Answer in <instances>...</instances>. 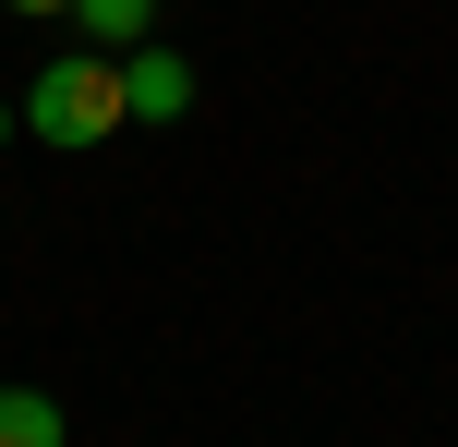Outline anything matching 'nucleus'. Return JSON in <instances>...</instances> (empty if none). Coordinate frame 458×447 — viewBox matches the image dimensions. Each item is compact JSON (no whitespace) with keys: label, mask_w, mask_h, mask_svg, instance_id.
Wrapping results in <instances>:
<instances>
[{"label":"nucleus","mask_w":458,"mask_h":447,"mask_svg":"<svg viewBox=\"0 0 458 447\" xmlns=\"http://www.w3.org/2000/svg\"><path fill=\"white\" fill-rule=\"evenodd\" d=\"M121 121H133V97H121V48H61V61H37V85H24V133L37 145H109Z\"/></svg>","instance_id":"nucleus-1"},{"label":"nucleus","mask_w":458,"mask_h":447,"mask_svg":"<svg viewBox=\"0 0 458 447\" xmlns=\"http://www.w3.org/2000/svg\"><path fill=\"white\" fill-rule=\"evenodd\" d=\"M121 97H133V121H182L193 109V61L157 48V37H133V48H121Z\"/></svg>","instance_id":"nucleus-2"},{"label":"nucleus","mask_w":458,"mask_h":447,"mask_svg":"<svg viewBox=\"0 0 458 447\" xmlns=\"http://www.w3.org/2000/svg\"><path fill=\"white\" fill-rule=\"evenodd\" d=\"M72 424H61V400L48 387H0V447H61Z\"/></svg>","instance_id":"nucleus-3"},{"label":"nucleus","mask_w":458,"mask_h":447,"mask_svg":"<svg viewBox=\"0 0 458 447\" xmlns=\"http://www.w3.org/2000/svg\"><path fill=\"white\" fill-rule=\"evenodd\" d=\"M72 24L97 48H133V37H157V0H72Z\"/></svg>","instance_id":"nucleus-4"},{"label":"nucleus","mask_w":458,"mask_h":447,"mask_svg":"<svg viewBox=\"0 0 458 447\" xmlns=\"http://www.w3.org/2000/svg\"><path fill=\"white\" fill-rule=\"evenodd\" d=\"M0 13H72V0H0Z\"/></svg>","instance_id":"nucleus-5"},{"label":"nucleus","mask_w":458,"mask_h":447,"mask_svg":"<svg viewBox=\"0 0 458 447\" xmlns=\"http://www.w3.org/2000/svg\"><path fill=\"white\" fill-rule=\"evenodd\" d=\"M13 133H24V109H0V145H13Z\"/></svg>","instance_id":"nucleus-6"}]
</instances>
